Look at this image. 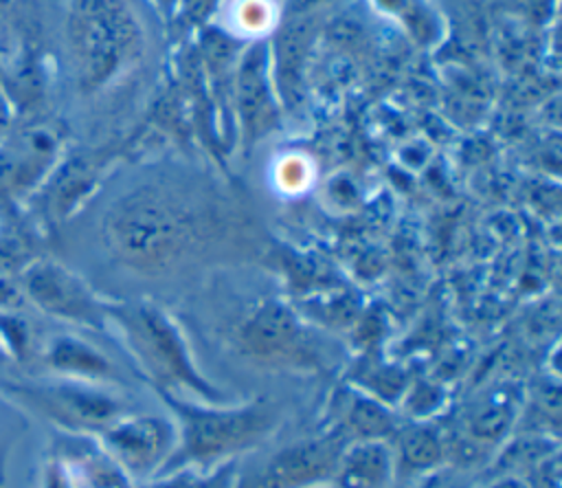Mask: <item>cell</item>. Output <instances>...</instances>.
<instances>
[{
  "instance_id": "1",
  "label": "cell",
  "mask_w": 562,
  "mask_h": 488,
  "mask_svg": "<svg viewBox=\"0 0 562 488\" xmlns=\"http://www.w3.org/2000/svg\"><path fill=\"white\" fill-rule=\"evenodd\" d=\"M241 209L200 174L154 167L116 191L99 218L108 259L143 279L178 277L246 235Z\"/></svg>"
},
{
  "instance_id": "2",
  "label": "cell",
  "mask_w": 562,
  "mask_h": 488,
  "mask_svg": "<svg viewBox=\"0 0 562 488\" xmlns=\"http://www.w3.org/2000/svg\"><path fill=\"white\" fill-rule=\"evenodd\" d=\"M176 422V448L162 473L178 468L211 470L239 462L277 435L283 409L270 396L241 402H202L173 393H156ZM160 473V475H162Z\"/></svg>"
},
{
  "instance_id": "3",
  "label": "cell",
  "mask_w": 562,
  "mask_h": 488,
  "mask_svg": "<svg viewBox=\"0 0 562 488\" xmlns=\"http://www.w3.org/2000/svg\"><path fill=\"white\" fill-rule=\"evenodd\" d=\"M108 330L156 393L202 402H231V393L206 378L178 319L147 297L108 299Z\"/></svg>"
},
{
  "instance_id": "4",
  "label": "cell",
  "mask_w": 562,
  "mask_h": 488,
  "mask_svg": "<svg viewBox=\"0 0 562 488\" xmlns=\"http://www.w3.org/2000/svg\"><path fill=\"white\" fill-rule=\"evenodd\" d=\"M64 48L75 90L94 97L140 64L147 35L127 0H68Z\"/></svg>"
},
{
  "instance_id": "5",
  "label": "cell",
  "mask_w": 562,
  "mask_h": 488,
  "mask_svg": "<svg viewBox=\"0 0 562 488\" xmlns=\"http://www.w3.org/2000/svg\"><path fill=\"white\" fill-rule=\"evenodd\" d=\"M228 347L263 371L312 376L331 371L334 345L281 297H259L246 306L228 330Z\"/></svg>"
},
{
  "instance_id": "6",
  "label": "cell",
  "mask_w": 562,
  "mask_h": 488,
  "mask_svg": "<svg viewBox=\"0 0 562 488\" xmlns=\"http://www.w3.org/2000/svg\"><path fill=\"white\" fill-rule=\"evenodd\" d=\"M11 396L26 409L42 415L59 433L97 437L114 420L134 411V404L119 387L53 378L11 387Z\"/></svg>"
},
{
  "instance_id": "7",
  "label": "cell",
  "mask_w": 562,
  "mask_h": 488,
  "mask_svg": "<svg viewBox=\"0 0 562 488\" xmlns=\"http://www.w3.org/2000/svg\"><path fill=\"white\" fill-rule=\"evenodd\" d=\"M20 286L46 317L81 330H108V299L66 264L50 257L31 259L20 273Z\"/></svg>"
},
{
  "instance_id": "8",
  "label": "cell",
  "mask_w": 562,
  "mask_h": 488,
  "mask_svg": "<svg viewBox=\"0 0 562 488\" xmlns=\"http://www.w3.org/2000/svg\"><path fill=\"white\" fill-rule=\"evenodd\" d=\"M345 440L331 429L283 444L246 473L237 466L235 488H329L345 448Z\"/></svg>"
},
{
  "instance_id": "9",
  "label": "cell",
  "mask_w": 562,
  "mask_h": 488,
  "mask_svg": "<svg viewBox=\"0 0 562 488\" xmlns=\"http://www.w3.org/2000/svg\"><path fill=\"white\" fill-rule=\"evenodd\" d=\"M103 451L134 486L162 473L176 448V422L169 413H138L136 409L114 420L97 435Z\"/></svg>"
},
{
  "instance_id": "10",
  "label": "cell",
  "mask_w": 562,
  "mask_h": 488,
  "mask_svg": "<svg viewBox=\"0 0 562 488\" xmlns=\"http://www.w3.org/2000/svg\"><path fill=\"white\" fill-rule=\"evenodd\" d=\"M233 110L239 127V141L248 154L263 136L279 125L281 101L270 68V48L252 42L235 64L233 73Z\"/></svg>"
},
{
  "instance_id": "11",
  "label": "cell",
  "mask_w": 562,
  "mask_h": 488,
  "mask_svg": "<svg viewBox=\"0 0 562 488\" xmlns=\"http://www.w3.org/2000/svg\"><path fill=\"white\" fill-rule=\"evenodd\" d=\"M64 152V132L50 121L29 123L0 141V198L20 200L37 193Z\"/></svg>"
},
{
  "instance_id": "12",
  "label": "cell",
  "mask_w": 562,
  "mask_h": 488,
  "mask_svg": "<svg viewBox=\"0 0 562 488\" xmlns=\"http://www.w3.org/2000/svg\"><path fill=\"white\" fill-rule=\"evenodd\" d=\"M108 171V158L99 152H64L55 169L37 189L46 207V218L64 222L99 189Z\"/></svg>"
},
{
  "instance_id": "13",
  "label": "cell",
  "mask_w": 562,
  "mask_h": 488,
  "mask_svg": "<svg viewBox=\"0 0 562 488\" xmlns=\"http://www.w3.org/2000/svg\"><path fill=\"white\" fill-rule=\"evenodd\" d=\"M321 426L331 429L345 442H356L391 440L400 424L384 400L371 396L367 389L349 385L331 393Z\"/></svg>"
},
{
  "instance_id": "14",
  "label": "cell",
  "mask_w": 562,
  "mask_h": 488,
  "mask_svg": "<svg viewBox=\"0 0 562 488\" xmlns=\"http://www.w3.org/2000/svg\"><path fill=\"white\" fill-rule=\"evenodd\" d=\"M42 363L55 378L108 387H121L123 378L119 365L101 347L72 332L50 336L42 347Z\"/></svg>"
},
{
  "instance_id": "15",
  "label": "cell",
  "mask_w": 562,
  "mask_h": 488,
  "mask_svg": "<svg viewBox=\"0 0 562 488\" xmlns=\"http://www.w3.org/2000/svg\"><path fill=\"white\" fill-rule=\"evenodd\" d=\"M53 455L66 468L75 488H134L130 477L92 435L61 433Z\"/></svg>"
},
{
  "instance_id": "16",
  "label": "cell",
  "mask_w": 562,
  "mask_h": 488,
  "mask_svg": "<svg viewBox=\"0 0 562 488\" xmlns=\"http://www.w3.org/2000/svg\"><path fill=\"white\" fill-rule=\"evenodd\" d=\"M395 459L389 440L347 442L329 488H391Z\"/></svg>"
},
{
  "instance_id": "17",
  "label": "cell",
  "mask_w": 562,
  "mask_h": 488,
  "mask_svg": "<svg viewBox=\"0 0 562 488\" xmlns=\"http://www.w3.org/2000/svg\"><path fill=\"white\" fill-rule=\"evenodd\" d=\"M389 444L395 459V477L430 473L439 468L448 455V446L439 429L426 422L408 426L400 424Z\"/></svg>"
},
{
  "instance_id": "18",
  "label": "cell",
  "mask_w": 562,
  "mask_h": 488,
  "mask_svg": "<svg viewBox=\"0 0 562 488\" xmlns=\"http://www.w3.org/2000/svg\"><path fill=\"white\" fill-rule=\"evenodd\" d=\"M516 409H518V398L512 389L509 391L496 389L481 396V400L472 404L465 418L470 440L481 446L494 444L501 435H505V431L514 422Z\"/></svg>"
},
{
  "instance_id": "19",
  "label": "cell",
  "mask_w": 562,
  "mask_h": 488,
  "mask_svg": "<svg viewBox=\"0 0 562 488\" xmlns=\"http://www.w3.org/2000/svg\"><path fill=\"white\" fill-rule=\"evenodd\" d=\"M279 26V7L274 0H233L226 18L231 37L261 42Z\"/></svg>"
},
{
  "instance_id": "20",
  "label": "cell",
  "mask_w": 562,
  "mask_h": 488,
  "mask_svg": "<svg viewBox=\"0 0 562 488\" xmlns=\"http://www.w3.org/2000/svg\"><path fill=\"white\" fill-rule=\"evenodd\" d=\"M239 462H228L211 470L178 468L171 473L156 475L154 479L134 488H235Z\"/></svg>"
},
{
  "instance_id": "21",
  "label": "cell",
  "mask_w": 562,
  "mask_h": 488,
  "mask_svg": "<svg viewBox=\"0 0 562 488\" xmlns=\"http://www.w3.org/2000/svg\"><path fill=\"white\" fill-rule=\"evenodd\" d=\"M270 178L279 193L294 198V196L305 193L314 185L316 169H314V163L305 154L288 152L274 160Z\"/></svg>"
},
{
  "instance_id": "22",
  "label": "cell",
  "mask_w": 562,
  "mask_h": 488,
  "mask_svg": "<svg viewBox=\"0 0 562 488\" xmlns=\"http://www.w3.org/2000/svg\"><path fill=\"white\" fill-rule=\"evenodd\" d=\"M42 488H75L66 468L61 466V462L50 455L46 466H44V473H42Z\"/></svg>"
},
{
  "instance_id": "23",
  "label": "cell",
  "mask_w": 562,
  "mask_h": 488,
  "mask_svg": "<svg viewBox=\"0 0 562 488\" xmlns=\"http://www.w3.org/2000/svg\"><path fill=\"white\" fill-rule=\"evenodd\" d=\"M9 108H7V101L0 99V141H4L7 136V127H9Z\"/></svg>"
}]
</instances>
